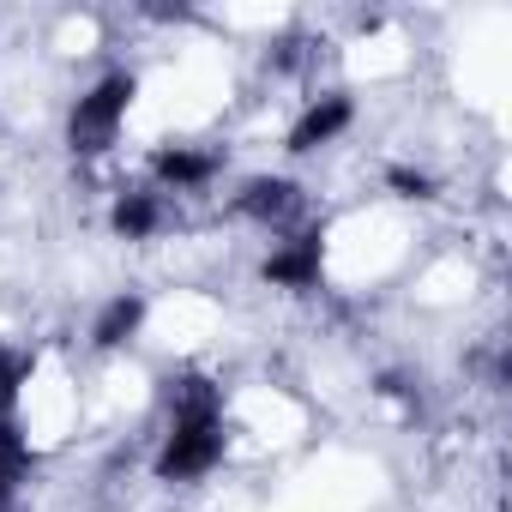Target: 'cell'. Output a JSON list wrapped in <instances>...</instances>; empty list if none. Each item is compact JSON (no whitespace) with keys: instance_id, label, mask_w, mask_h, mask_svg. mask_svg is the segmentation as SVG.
Listing matches in <instances>:
<instances>
[{"instance_id":"6da1fadb","label":"cell","mask_w":512,"mask_h":512,"mask_svg":"<svg viewBox=\"0 0 512 512\" xmlns=\"http://www.w3.org/2000/svg\"><path fill=\"white\" fill-rule=\"evenodd\" d=\"M223 458V398L211 380H175L169 392V434L157 446L163 482H199Z\"/></svg>"},{"instance_id":"7a4b0ae2","label":"cell","mask_w":512,"mask_h":512,"mask_svg":"<svg viewBox=\"0 0 512 512\" xmlns=\"http://www.w3.org/2000/svg\"><path fill=\"white\" fill-rule=\"evenodd\" d=\"M127 109H133V73H109V79H97V85L73 103V115H67V145H73L79 157L109 151V145L121 139Z\"/></svg>"},{"instance_id":"3957f363","label":"cell","mask_w":512,"mask_h":512,"mask_svg":"<svg viewBox=\"0 0 512 512\" xmlns=\"http://www.w3.org/2000/svg\"><path fill=\"white\" fill-rule=\"evenodd\" d=\"M241 217H253L260 229L272 235H290L296 217H302V187L296 181H278V175H260L241 187Z\"/></svg>"},{"instance_id":"277c9868","label":"cell","mask_w":512,"mask_h":512,"mask_svg":"<svg viewBox=\"0 0 512 512\" xmlns=\"http://www.w3.org/2000/svg\"><path fill=\"white\" fill-rule=\"evenodd\" d=\"M266 278H272L278 290H314V284H320V229H290V235L272 247Z\"/></svg>"},{"instance_id":"5b68a950","label":"cell","mask_w":512,"mask_h":512,"mask_svg":"<svg viewBox=\"0 0 512 512\" xmlns=\"http://www.w3.org/2000/svg\"><path fill=\"white\" fill-rule=\"evenodd\" d=\"M344 127H350V97L326 91V97H314L308 115L290 127V151H320V145H332Z\"/></svg>"},{"instance_id":"8992f818","label":"cell","mask_w":512,"mask_h":512,"mask_svg":"<svg viewBox=\"0 0 512 512\" xmlns=\"http://www.w3.org/2000/svg\"><path fill=\"white\" fill-rule=\"evenodd\" d=\"M211 175H217V157L211 151H193V145L157 151V193H199Z\"/></svg>"},{"instance_id":"52a82bcc","label":"cell","mask_w":512,"mask_h":512,"mask_svg":"<svg viewBox=\"0 0 512 512\" xmlns=\"http://www.w3.org/2000/svg\"><path fill=\"white\" fill-rule=\"evenodd\" d=\"M109 223H115V235H127V241L157 235V229H163V193H157V187H133V193H121Z\"/></svg>"},{"instance_id":"ba28073f","label":"cell","mask_w":512,"mask_h":512,"mask_svg":"<svg viewBox=\"0 0 512 512\" xmlns=\"http://www.w3.org/2000/svg\"><path fill=\"white\" fill-rule=\"evenodd\" d=\"M139 320H145V302H139V296H115V302L97 314V326H91V344H97V350H121V344L139 332Z\"/></svg>"},{"instance_id":"9c48e42d","label":"cell","mask_w":512,"mask_h":512,"mask_svg":"<svg viewBox=\"0 0 512 512\" xmlns=\"http://www.w3.org/2000/svg\"><path fill=\"white\" fill-rule=\"evenodd\" d=\"M25 470H31V446H25V434H19L13 422H0V512H13Z\"/></svg>"},{"instance_id":"30bf717a","label":"cell","mask_w":512,"mask_h":512,"mask_svg":"<svg viewBox=\"0 0 512 512\" xmlns=\"http://www.w3.org/2000/svg\"><path fill=\"white\" fill-rule=\"evenodd\" d=\"M19 386H25V362L0 344V422H13V404H19Z\"/></svg>"},{"instance_id":"8fae6325","label":"cell","mask_w":512,"mask_h":512,"mask_svg":"<svg viewBox=\"0 0 512 512\" xmlns=\"http://www.w3.org/2000/svg\"><path fill=\"white\" fill-rule=\"evenodd\" d=\"M392 187H404L410 199H422V193H428V175H422V169H392Z\"/></svg>"}]
</instances>
